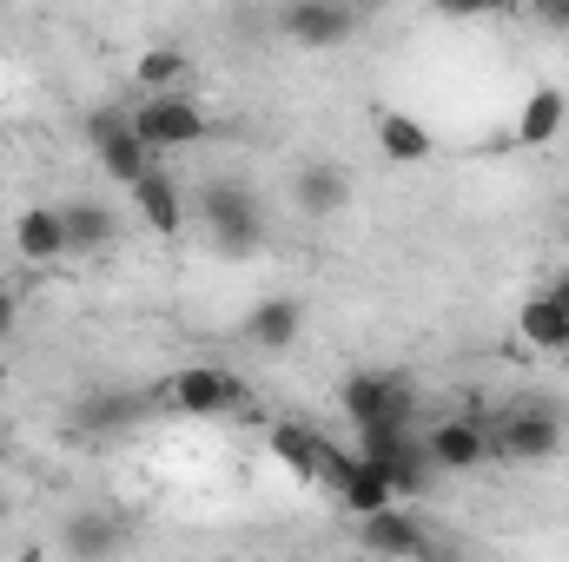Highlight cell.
I'll list each match as a JSON object with an SVG mask.
<instances>
[{"instance_id": "7402d4cb", "label": "cell", "mask_w": 569, "mask_h": 562, "mask_svg": "<svg viewBox=\"0 0 569 562\" xmlns=\"http://www.w3.org/2000/svg\"><path fill=\"white\" fill-rule=\"evenodd\" d=\"M391 503H398V496H391V483H385V476H378V470L358 456V470L338 483V510H351V516L365 523V516H385Z\"/></svg>"}, {"instance_id": "484cf974", "label": "cell", "mask_w": 569, "mask_h": 562, "mask_svg": "<svg viewBox=\"0 0 569 562\" xmlns=\"http://www.w3.org/2000/svg\"><path fill=\"white\" fill-rule=\"evenodd\" d=\"M550 291H557V298H563V304H569V272H563V279H557V284H550Z\"/></svg>"}, {"instance_id": "277c9868", "label": "cell", "mask_w": 569, "mask_h": 562, "mask_svg": "<svg viewBox=\"0 0 569 562\" xmlns=\"http://www.w3.org/2000/svg\"><path fill=\"white\" fill-rule=\"evenodd\" d=\"M563 436H569L563 404H550V398H517V404L490 411V450H497V463H550L563 450Z\"/></svg>"}, {"instance_id": "5bb4252c", "label": "cell", "mask_w": 569, "mask_h": 562, "mask_svg": "<svg viewBox=\"0 0 569 562\" xmlns=\"http://www.w3.org/2000/svg\"><path fill=\"white\" fill-rule=\"evenodd\" d=\"M563 127H569V93H563V87H530V93H523V107H517L510 145L543 152V145L563 140Z\"/></svg>"}, {"instance_id": "4316f807", "label": "cell", "mask_w": 569, "mask_h": 562, "mask_svg": "<svg viewBox=\"0 0 569 562\" xmlns=\"http://www.w3.org/2000/svg\"><path fill=\"white\" fill-rule=\"evenodd\" d=\"M563 232H569V199H563Z\"/></svg>"}, {"instance_id": "5b68a950", "label": "cell", "mask_w": 569, "mask_h": 562, "mask_svg": "<svg viewBox=\"0 0 569 562\" xmlns=\"http://www.w3.org/2000/svg\"><path fill=\"white\" fill-rule=\"evenodd\" d=\"M266 450L279 456L298 483H325L331 496H338V483L358 470V450H338L318 423H305V418H272L266 423Z\"/></svg>"}, {"instance_id": "ba28073f", "label": "cell", "mask_w": 569, "mask_h": 562, "mask_svg": "<svg viewBox=\"0 0 569 562\" xmlns=\"http://www.w3.org/2000/svg\"><path fill=\"white\" fill-rule=\"evenodd\" d=\"M425 450L437 463V476H470V470H490L497 450H490V411H443L437 423H425Z\"/></svg>"}, {"instance_id": "d6986e66", "label": "cell", "mask_w": 569, "mask_h": 562, "mask_svg": "<svg viewBox=\"0 0 569 562\" xmlns=\"http://www.w3.org/2000/svg\"><path fill=\"white\" fill-rule=\"evenodd\" d=\"M60 550H67V562H113L127 550V530H120L107 510H80V516H67Z\"/></svg>"}, {"instance_id": "3957f363", "label": "cell", "mask_w": 569, "mask_h": 562, "mask_svg": "<svg viewBox=\"0 0 569 562\" xmlns=\"http://www.w3.org/2000/svg\"><path fill=\"white\" fill-rule=\"evenodd\" d=\"M385 483H391V496L398 503H418L430 496V483H437V463H430L425 450V430H411V423H378V430H358V443H351Z\"/></svg>"}, {"instance_id": "4fadbf2b", "label": "cell", "mask_w": 569, "mask_h": 562, "mask_svg": "<svg viewBox=\"0 0 569 562\" xmlns=\"http://www.w3.org/2000/svg\"><path fill=\"white\" fill-rule=\"evenodd\" d=\"M140 418H146V398L127 391V384H100V391H80V398L67 404V423H73L80 436H127Z\"/></svg>"}, {"instance_id": "ffe728a7", "label": "cell", "mask_w": 569, "mask_h": 562, "mask_svg": "<svg viewBox=\"0 0 569 562\" xmlns=\"http://www.w3.org/2000/svg\"><path fill=\"white\" fill-rule=\"evenodd\" d=\"M186 73H192V53L172 47V40L146 47L140 60H133V87H140V100H152V93H186Z\"/></svg>"}, {"instance_id": "6da1fadb", "label": "cell", "mask_w": 569, "mask_h": 562, "mask_svg": "<svg viewBox=\"0 0 569 562\" xmlns=\"http://www.w3.org/2000/svg\"><path fill=\"white\" fill-rule=\"evenodd\" d=\"M192 219H199V225L212 232V245L232 252V259H252V252L266 245V199H259L252 179H232V172L206 179V185L192 192Z\"/></svg>"}, {"instance_id": "e0dca14e", "label": "cell", "mask_w": 569, "mask_h": 562, "mask_svg": "<svg viewBox=\"0 0 569 562\" xmlns=\"http://www.w3.org/2000/svg\"><path fill=\"white\" fill-rule=\"evenodd\" d=\"M517 338L543 358H569V304L557 291H530L517 304Z\"/></svg>"}, {"instance_id": "7a4b0ae2", "label": "cell", "mask_w": 569, "mask_h": 562, "mask_svg": "<svg viewBox=\"0 0 569 562\" xmlns=\"http://www.w3.org/2000/svg\"><path fill=\"white\" fill-rule=\"evenodd\" d=\"M338 411L351 430H378V423L425 430V391L411 384V371H351L338 384Z\"/></svg>"}, {"instance_id": "44dd1931", "label": "cell", "mask_w": 569, "mask_h": 562, "mask_svg": "<svg viewBox=\"0 0 569 562\" xmlns=\"http://www.w3.org/2000/svg\"><path fill=\"white\" fill-rule=\"evenodd\" d=\"M378 152H385L391 165H425L430 152H437V140H430L425 120H411V113L385 107V113H378Z\"/></svg>"}, {"instance_id": "d4e9b609", "label": "cell", "mask_w": 569, "mask_h": 562, "mask_svg": "<svg viewBox=\"0 0 569 562\" xmlns=\"http://www.w3.org/2000/svg\"><path fill=\"white\" fill-rule=\"evenodd\" d=\"M20 331V298H13V284H0V344Z\"/></svg>"}, {"instance_id": "8992f818", "label": "cell", "mask_w": 569, "mask_h": 562, "mask_svg": "<svg viewBox=\"0 0 569 562\" xmlns=\"http://www.w3.org/2000/svg\"><path fill=\"white\" fill-rule=\"evenodd\" d=\"M133 133H140V145L166 165L172 152H192V145L212 140V113H206L199 93H152V100L133 93Z\"/></svg>"}, {"instance_id": "cb8c5ba5", "label": "cell", "mask_w": 569, "mask_h": 562, "mask_svg": "<svg viewBox=\"0 0 569 562\" xmlns=\"http://www.w3.org/2000/svg\"><path fill=\"white\" fill-rule=\"evenodd\" d=\"M530 20H537L543 33H569V0H543V7H530Z\"/></svg>"}, {"instance_id": "9a60e30c", "label": "cell", "mask_w": 569, "mask_h": 562, "mask_svg": "<svg viewBox=\"0 0 569 562\" xmlns=\"http://www.w3.org/2000/svg\"><path fill=\"white\" fill-rule=\"evenodd\" d=\"M298 331H305V304L284 298V291L246 304V318H239V338H246L252 351H284V344H298Z\"/></svg>"}, {"instance_id": "52a82bcc", "label": "cell", "mask_w": 569, "mask_h": 562, "mask_svg": "<svg viewBox=\"0 0 569 562\" xmlns=\"http://www.w3.org/2000/svg\"><path fill=\"white\" fill-rule=\"evenodd\" d=\"M166 404H172L179 418H259L252 384H246L232 364H186V371L166 384Z\"/></svg>"}, {"instance_id": "30bf717a", "label": "cell", "mask_w": 569, "mask_h": 562, "mask_svg": "<svg viewBox=\"0 0 569 562\" xmlns=\"http://www.w3.org/2000/svg\"><path fill=\"white\" fill-rule=\"evenodd\" d=\"M358 27H365V13L358 7H338V0H291V7H279V40L305 47V53H331Z\"/></svg>"}, {"instance_id": "8fae6325", "label": "cell", "mask_w": 569, "mask_h": 562, "mask_svg": "<svg viewBox=\"0 0 569 562\" xmlns=\"http://www.w3.org/2000/svg\"><path fill=\"white\" fill-rule=\"evenodd\" d=\"M60 225H67V259H107L120 245V232H127V219L93 192L60 199Z\"/></svg>"}, {"instance_id": "7c38bea8", "label": "cell", "mask_w": 569, "mask_h": 562, "mask_svg": "<svg viewBox=\"0 0 569 562\" xmlns=\"http://www.w3.org/2000/svg\"><path fill=\"white\" fill-rule=\"evenodd\" d=\"M127 205H133V219H140L152 239H179L186 232V219H192V199H186V185L172 179V165H159V172H146L140 185L127 192Z\"/></svg>"}, {"instance_id": "603a6c76", "label": "cell", "mask_w": 569, "mask_h": 562, "mask_svg": "<svg viewBox=\"0 0 569 562\" xmlns=\"http://www.w3.org/2000/svg\"><path fill=\"white\" fill-rule=\"evenodd\" d=\"M93 159H100V172H107L113 185H127V192L140 185L146 172H159V159H152V152H146V145H140V133H120V140H113V145H100Z\"/></svg>"}, {"instance_id": "9c48e42d", "label": "cell", "mask_w": 569, "mask_h": 562, "mask_svg": "<svg viewBox=\"0 0 569 562\" xmlns=\"http://www.w3.org/2000/svg\"><path fill=\"white\" fill-rule=\"evenodd\" d=\"M358 543H365V556H378V562H437V530L411 503H391L385 516H365Z\"/></svg>"}, {"instance_id": "ac0fdd59", "label": "cell", "mask_w": 569, "mask_h": 562, "mask_svg": "<svg viewBox=\"0 0 569 562\" xmlns=\"http://www.w3.org/2000/svg\"><path fill=\"white\" fill-rule=\"evenodd\" d=\"M13 252H20L27 265H60V259H67L60 205H20V212H13Z\"/></svg>"}, {"instance_id": "2e32d148", "label": "cell", "mask_w": 569, "mask_h": 562, "mask_svg": "<svg viewBox=\"0 0 569 562\" xmlns=\"http://www.w3.org/2000/svg\"><path fill=\"white\" fill-rule=\"evenodd\" d=\"M291 205H298L305 219H338V212L351 205V179H345V165H331V159L298 165V172H291Z\"/></svg>"}]
</instances>
